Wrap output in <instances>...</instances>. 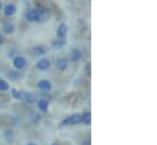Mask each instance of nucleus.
<instances>
[{
	"label": "nucleus",
	"mask_w": 157,
	"mask_h": 145,
	"mask_svg": "<svg viewBox=\"0 0 157 145\" xmlns=\"http://www.w3.org/2000/svg\"><path fill=\"white\" fill-rule=\"evenodd\" d=\"M4 43H5V38L0 33V45H4Z\"/></svg>",
	"instance_id": "obj_20"
},
{
	"label": "nucleus",
	"mask_w": 157,
	"mask_h": 145,
	"mask_svg": "<svg viewBox=\"0 0 157 145\" xmlns=\"http://www.w3.org/2000/svg\"><path fill=\"white\" fill-rule=\"evenodd\" d=\"M32 53H33V55L44 56V55L48 53V50H46V48H45L44 45H36V46L32 48Z\"/></svg>",
	"instance_id": "obj_12"
},
{
	"label": "nucleus",
	"mask_w": 157,
	"mask_h": 145,
	"mask_svg": "<svg viewBox=\"0 0 157 145\" xmlns=\"http://www.w3.org/2000/svg\"><path fill=\"white\" fill-rule=\"evenodd\" d=\"M13 51H15V50L12 49V50H10V53H7V55H9L10 57H12V59H13Z\"/></svg>",
	"instance_id": "obj_21"
},
{
	"label": "nucleus",
	"mask_w": 157,
	"mask_h": 145,
	"mask_svg": "<svg viewBox=\"0 0 157 145\" xmlns=\"http://www.w3.org/2000/svg\"><path fill=\"white\" fill-rule=\"evenodd\" d=\"M4 134H5L6 140H7L9 143H12V140H13V134H12V131H11V129H6Z\"/></svg>",
	"instance_id": "obj_17"
},
{
	"label": "nucleus",
	"mask_w": 157,
	"mask_h": 145,
	"mask_svg": "<svg viewBox=\"0 0 157 145\" xmlns=\"http://www.w3.org/2000/svg\"><path fill=\"white\" fill-rule=\"evenodd\" d=\"M37 88L43 90V92H50L52 88V84L49 79H40L39 82L37 83Z\"/></svg>",
	"instance_id": "obj_8"
},
{
	"label": "nucleus",
	"mask_w": 157,
	"mask_h": 145,
	"mask_svg": "<svg viewBox=\"0 0 157 145\" xmlns=\"http://www.w3.org/2000/svg\"><path fill=\"white\" fill-rule=\"evenodd\" d=\"M67 33H68V26L65 22H61L56 28V37L59 39H63L65 40V38L67 37Z\"/></svg>",
	"instance_id": "obj_4"
},
{
	"label": "nucleus",
	"mask_w": 157,
	"mask_h": 145,
	"mask_svg": "<svg viewBox=\"0 0 157 145\" xmlns=\"http://www.w3.org/2000/svg\"><path fill=\"white\" fill-rule=\"evenodd\" d=\"M12 65H13V67H15L17 71H21V70H23V69L26 67L27 60H26V57H23V56H21V55H16V56H13V59H12Z\"/></svg>",
	"instance_id": "obj_2"
},
{
	"label": "nucleus",
	"mask_w": 157,
	"mask_h": 145,
	"mask_svg": "<svg viewBox=\"0 0 157 145\" xmlns=\"http://www.w3.org/2000/svg\"><path fill=\"white\" fill-rule=\"evenodd\" d=\"M9 88H10L9 83H7L5 79L0 78V92H7V90H9Z\"/></svg>",
	"instance_id": "obj_16"
},
{
	"label": "nucleus",
	"mask_w": 157,
	"mask_h": 145,
	"mask_svg": "<svg viewBox=\"0 0 157 145\" xmlns=\"http://www.w3.org/2000/svg\"><path fill=\"white\" fill-rule=\"evenodd\" d=\"M82 57H83V53H82L80 49H72L71 50V53H70V60L72 62H78V61L82 60Z\"/></svg>",
	"instance_id": "obj_10"
},
{
	"label": "nucleus",
	"mask_w": 157,
	"mask_h": 145,
	"mask_svg": "<svg viewBox=\"0 0 157 145\" xmlns=\"http://www.w3.org/2000/svg\"><path fill=\"white\" fill-rule=\"evenodd\" d=\"M68 62H70V61H68L67 57H60V59L56 60V69H57L59 71L63 72V71L67 70V67H68Z\"/></svg>",
	"instance_id": "obj_9"
},
{
	"label": "nucleus",
	"mask_w": 157,
	"mask_h": 145,
	"mask_svg": "<svg viewBox=\"0 0 157 145\" xmlns=\"http://www.w3.org/2000/svg\"><path fill=\"white\" fill-rule=\"evenodd\" d=\"M82 122L85 123V124H90V123H91V113H90L89 111L85 112V113L82 116Z\"/></svg>",
	"instance_id": "obj_15"
},
{
	"label": "nucleus",
	"mask_w": 157,
	"mask_h": 145,
	"mask_svg": "<svg viewBox=\"0 0 157 145\" xmlns=\"http://www.w3.org/2000/svg\"><path fill=\"white\" fill-rule=\"evenodd\" d=\"M37 106H38V110H40L41 112H46L48 108H49V101L44 100V99H40L37 101Z\"/></svg>",
	"instance_id": "obj_14"
},
{
	"label": "nucleus",
	"mask_w": 157,
	"mask_h": 145,
	"mask_svg": "<svg viewBox=\"0 0 157 145\" xmlns=\"http://www.w3.org/2000/svg\"><path fill=\"white\" fill-rule=\"evenodd\" d=\"M1 9H2V5H1V2H0V10H1Z\"/></svg>",
	"instance_id": "obj_22"
},
{
	"label": "nucleus",
	"mask_w": 157,
	"mask_h": 145,
	"mask_svg": "<svg viewBox=\"0 0 157 145\" xmlns=\"http://www.w3.org/2000/svg\"><path fill=\"white\" fill-rule=\"evenodd\" d=\"M7 76H9V78L12 79V80H17V79L20 78V73H18V71H10V72L7 73Z\"/></svg>",
	"instance_id": "obj_18"
},
{
	"label": "nucleus",
	"mask_w": 157,
	"mask_h": 145,
	"mask_svg": "<svg viewBox=\"0 0 157 145\" xmlns=\"http://www.w3.org/2000/svg\"><path fill=\"white\" fill-rule=\"evenodd\" d=\"M18 100L26 101L28 104H34V103H37V96L33 93H29V92H20Z\"/></svg>",
	"instance_id": "obj_3"
},
{
	"label": "nucleus",
	"mask_w": 157,
	"mask_h": 145,
	"mask_svg": "<svg viewBox=\"0 0 157 145\" xmlns=\"http://www.w3.org/2000/svg\"><path fill=\"white\" fill-rule=\"evenodd\" d=\"M65 44H66V40H63V39H56V40H52L51 41V48L54 50H60V49H62L65 46Z\"/></svg>",
	"instance_id": "obj_13"
},
{
	"label": "nucleus",
	"mask_w": 157,
	"mask_h": 145,
	"mask_svg": "<svg viewBox=\"0 0 157 145\" xmlns=\"http://www.w3.org/2000/svg\"><path fill=\"white\" fill-rule=\"evenodd\" d=\"M49 10L45 7H36V9H31L26 12V20L28 22H41L46 15H48Z\"/></svg>",
	"instance_id": "obj_1"
},
{
	"label": "nucleus",
	"mask_w": 157,
	"mask_h": 145,
	"mask_svg": "<svg viewBox=\"0 0 157 145\" xmlns=\"http://www.w3.org/2000/svg\"><path fill=\"white\" fill-rule=\"evenodd\" d=\"M16 11H17V7H16L15 4H7V5L4 7V14H5V16H7V17L13 16V15L16 14Z\"/></svg>",
	"instance_id": "obj_11"
},
{
	"label": "nucleus",
	"mask_w": 157,
	"mask_h": 145,
	"mask_svg": "<svg viewBox=\"0 0 157 145\" xmlns=\"http://www.w3.org/2000/svg\"><path fill=\"white\" fill-rule=\"evenodd\" d=\"M50 66H51V62H50V60L48 57H41V59L38 60V62H37V69L39 71H41V72L48 71L50 69Z\"/></svg>",
	"instance_id": "obj_5"
},
{
	"label": "nucleus",
	"mask_w": 157,
	"mask_h": 145,
	"mask_svg": "<svg viewBox=\"0 0 157 145\" xmlns=\"http://www.w3.org/2000/svg\"><path fill=\"white\" fill-rule=\"evenodd\" d=\"M15 31H16V27H15V25L12 22H4L2 26H1V32L4 34H7V36L13 34Z\"/></svg>",
	"instance_id": "obj_6"
},
{
	"label": "nucleus",
	"mask_w": 157,
	"mask_h": 145,
	"mask_svg": "<svg viewBox=\"0 0 157 145\" xmlns=\"http://www.w3.org/2000/svg\"><path fill=\"white\" fill-rule=\"evenodd\" d=\"M28 145H36V144H28Z\"/></svg>",
	"instance_id": "obj_23"
},
{
	"label": "nucleus",
	"mask_w": 157,
	"mask_h": 145,
	"mask_svg": "<svg viewBox=\"0 0 157 145\" xmlns=\"http://www.w3.org/2000/svg\"><path fill=\"white\" fill-rule=\"evenodd\" d=\"M90 67H91V64H90V62H88V64L85 65V67H84V71H85V73H86L88 76L91 74V72H90Z\"/></svg>",
	"instance_id": "obj_19"
},
{
	"label": "nucleus",
	"mask_w": 157,
	"mask_h": 145,
	"mask_svg": "<svg viewBox=\"0 0 157 145\" xmlns=\"http://www.w3.org/2000/svg\"><path fill=\"white\" fill-rule=\"evenodd\" d=\"M80 122H82V115L76 113V115H72V116L67 117L61 124H62V126H65V124H78Z\"/></svg>",
	"instance_id": "obj_7"
}]
</instances>
